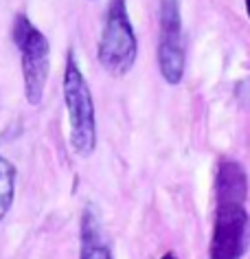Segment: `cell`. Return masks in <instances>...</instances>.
I'll use <instances>...</instances> for the list:
<instances>
[{"instance_id":"6da1fadb","label":"cell","mask_w":250,"mask_h":259,"mask_svg":"<svg viewBox=\"0 0 250 259\" xmlns=\"http://www.w3.org/2000/svg\"><path fill=\"white\" fill-rule=\"evenodd\" d=\"M64 101L70 121V145L77 156L88 158L97 147V119L92 93L73 51H68L64 68Z\"/></svg>"},{"instance_id":"7a4b0ae2","label":"cell","mask_w":250,"mask_h":259,"mask_svg":"<svg viewBox=\"0 0 250 259\" xmlns=\"http://www.w3.org/2000/svg\"><path fill=\"white\" fill-rule=\"evenodd\" d=\"M138 55V42L134 33L127 0H110L106 11L104 31L99 37L97 57L104 70L112 77H123L132 70Z\"/></svg>"},{"instance_id":"3957f363","label":"cell","mask_w":250,"mask_h":259,"mask_svg":"<svg viewBox=\"0 0 250 259\" xmlns=\"http://www.w3.org/2000/svg\"><path fill=\"white\" fill-rule=\"evenodd\" d=\"M14 44L22 60L24 97L29 106H40L51 70V44L24 14H18L14 20Z\"/></svg>"},{"instance_id":"277c9868","label":"cell","mask_w":250,"mask_h":259,"mask_svg":"<svg viewBox=\"0 0 250 259\" xmlns=\"http://www.w3.org/2000/svg\"><path fill=\"white\" fill-rule=\"evenodd\" d=\"M158 68L169 86H178L184 77V37L178 0H160V35H158Z\"/></svg>"},{"instance_id":"5b68a950","label":"cell","mask_w":250,"mask_h":259,"mask_svg":"<svg viewBox=\"0 0 250 259\" xmlns=\"http://www.w3.org/2000/svg\"><path fill=\"white\" fill-rule=\"evenodd\" d=\"M248 248V213L243 204H217L211 233V259H241Z\"/></svg>"},{"instance_id":"8992f818","label":"cell","mask_w":250,"mask_h":259,"mask_svg":"<svg viewBox=\"0 0 250 259\" xmlns=\"http://www.w3.org/2000/svg\"><path fill=\"white\" fill-rule=\"evenodd\" d=\"M248 196L246 169L235 160H222L215 174V204H243Z\"/></svg>"},{"instance_id":"52a82bcc","label":"cell","mask_w":250,"mask_h":259,"mask_svg":"<svg viewBox=\"0 0 250 259\" xmlns=\"http://www.w3.org/2000/svg\"><path fill=\"white\" fill-rule=\"evenodd\" d=\"M79 259H112V250L104 239L94 206H86L81 215V252Z\"/></svg>"},{"instance_id":"ba28073f","label":"cell","mask_w":250,"mask_h":259,"mask_svg":"<svg viewBox=\"0 0 250 259\" xmlns=\"http://www.w3.org/2000/svg\"><path fill=\"white\" fill-rule=\"evenodd\" d=\"M16 196V167L0 154V222L9 213Z\"/></svg>"},{"instance_id":"9c48e42d","label":"cell","mask_w":250,"mask_h":259,"mask_svg":"<svg viewBox=\"0 0 250 259\" xmlns=\"http://www.w3.org/2000/svg\"><path fill=\"white\" fill-rule=\"evenodd\" d=\"M160 259H180V257H176V252H165Z\"/></svg>"},{"instance_id":"30bf717a","label":"cell","mask_w":250,"mask_h":259,"mask_svg":"<svg viewBox=\"0 0 250 259\" xmlns=\"http://www.w3.org/2000/svg\"><path fill=\"white\" fill-rule=\"evenodd\" d=\"M246 11H248V16H250V0H246Z\"/></svg>"}]
</instances>
